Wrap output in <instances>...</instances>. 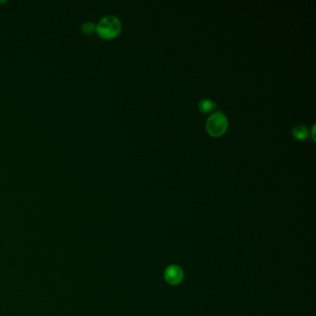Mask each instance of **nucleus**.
I'll use <instances>...</instances> for the list:
<instances>
[{
    "instance_id": "obj_1",
    "label": "nucleus",
    "mask_w": 316,
    "mask_h": 316,
    "mask_svg": "<svg viewBox=\"0 0 316 316\" xmlns=\"http://www.w3.org/2000/svg\"><path fill=\"white\" fill-rule=\"evenodd\" d=\"M122 30V23L119 18L114 15H107L100 19L97 24L96 33L102 39L111 40L117 36Z\"/></svg>"
},
{
    "instance_id": "obj_2",
    "label": "nucleus",
    "mask_w": 316,
    "mask_h": 316,
    "mask_svg": "<svg viewBox=\"0 0 316 316\" xmlns=\"http://www.w3.org/2000/svg\"><path fill=\"white\" fill-rule=\"evenodd\" d=\"M228 127L227 117L222 111H216L210 115L206 122V129L212 136L223 135Z\"/></svg>"
},
{
    "instance_id": "obj_3",
    "label": "nucleus",
    "mask_w": 316,
    "mask_h": 316,
    "mask_svg": "<svg viewBox=\"0 0 316 316\" xmlns=\"http://www.w3.org/2000/svg\"><path fill=\"white\" fill-rule=\"evenodd\" d=\"M165 280L168 282L170 285L176 286L181 283L184 278V272L183 270L177 265H171L164 273Z\"/></svg>"
},
{
    "instance_id": "obj_4",
    "label": "nucleus",
    "mask_w": 316,
    "mask_h": 316,
    "mask_svg": "<svg viewBox=\"0 0 316 316\" xmlns=\"http://www.w3.org/2000/svg\"><path fill=\"white\" fill-rule=\"evenodd\" d=\"M309 135V131L304 124L295 125L292 128V135L299 140H303Z\"/></svg>"
},
{
    "instance_id": "obj_5",
    "label": "nucleus",
    "mask_w": 316,
    "mask_h": 316,
    "mask_svg": "<svg viewBox=\"0 0 316 316\" xmlns=\"http://www.w3.org/2000/svg\"><path fill=\"white\" fill-rule=\"evenodd\" d=\"M215 108H216V103L210 99H203L199 101V110L203 113L211 112L213 110H215Z\"/></svg>"
},
{
    "instance_id": "obj_6",
    "label": "nucleus",
    "mask_w": 316,
    "mask_h": 316,
    "mask_svg": "<svg viewBox=\"0 0 316 316\" xmlns=\"http://www.w3.org/2000/svg\"><path fill=\"white\" fill-rule=\"evenodd\" d=\"M96 29H97V24H94L93 22H86L81 25V31L84 35H93L94 33H96Z\"/></svg>"
},
{
    "instance_id": "obj_7",
    "label": "nucleus",
    "mask_w": 316,
    "mask_h": 316,
    "mask_svg": "<svg viewBox=\"0 0 316 316\" xmlns=\"http://www.w3.org/2000/svg\"><path fill=\"white\" fill-rule=\"evenodd\" d=\"M312 137H313V139H314V125H313V127H312Z\"/></svg>"
}]
</instances>
